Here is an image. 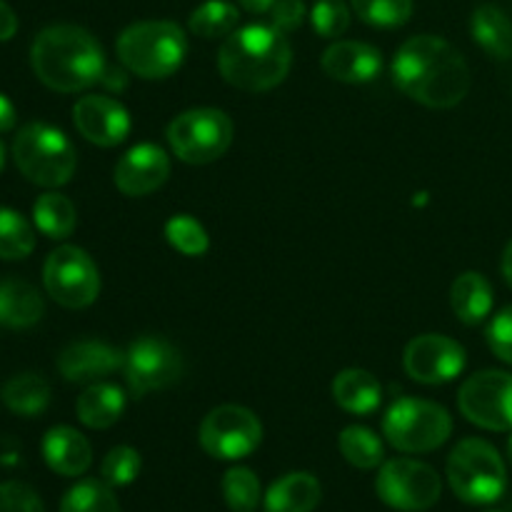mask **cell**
Here are the masks:
<instances>
[{
  "label": "cell",
  "mask_w": 512,
  "mask_h": 512,
  "mask_svg": "<svg viewBox=\"0 0 512 512\" xmlns=\"http://www.w3.org/2000/svg\"><path fill=\"white\" fill-rule=\"evenodd\" d=\"M393 80L415 103L448 110L468 95L470 68L463 53L445 38L413 35L395 53Z\"/></svg>",
  "instance_id": "obj_1"
},
{
  "label": "cell",
  "mask_w": 512,
  "mask_h": 512,
  "mask_svg": "<svg viewBox=\"0 0 512 512\" xmlns=\"http://www.w3.org/2000/svg\"><path fill=\"white\" fill-rule=\"evenodd\" d=\"M30 65L43 85L58 93H80L100 83L105 55L93 33L80 25H48L30 48Z\"/></svg>",
  "instance_id": "obj_2"
},
{
  "label": "cell",
  "mask_w": 512,
  "mask_h": 512,
  "mask_svg": "<svg viewBox=\"0 0 512 512\" xmlns=\"http://www.w3.org/2000/svg\"><path fill=\"white\" fill-rule=\"evenodd\" d=\"M293 48L273 25L253 23L238 28L218 50L220 75L243 93H268L290 73Z\"/></svg>",
  "instance_id": "obj_3"
},
{
  "label": "cell",
  "mask_w": 512,
  "mask_h": 512,
  "mask_svg": "<svg viewBox=\"0 0 512 512\" xmlns=\"http://www.w3.org/2000/svg\"><path fill=\"white\" fill-rule=\"evenodd\" d=\"M118 58L128 73L163 80L178 73L188 55V38L173 20H140L118 35Z\"/></svg>",
  "instance_id": "obj_4"
},
{
  "label": "cell",
  "mask_w": 512,
  "mask_h": 512,
  "mask_svg": "<svg viewBox=\"0 0 512 512\" xmlns=\"http://www.w3.org/2000/svg\"><path fill=\"white\" fill-rule=\"evenodd\" d=\"M13 160L20 173L40 188L70 183L78 165L73 143L63 130L48 123H28L13 140Z\"/></svg>",
  "instance_id": "obj_5"
},
{
  "label": "cell",
  "mask_w": 512,
  "mask_h": 512,
  "mask_svg": "<svg viewBox=\"0 0 512 512\" xmlns=\"http://www.w3.org/2000/svg\"><path fill=\"white\" fill-rule=\"evenodd\" d=\"M448 483L463 503L490 505L503 498L508 470L488 440L465 438L448 458Z\"/></svg>",
  "instance_id": "obj_6"
},
{
  "label": "cell",
  "mask_w": 512,
  "mask_h": 512,
  "mask_svg": "<svg viewBox=\"0 0 512 512\" xmlns=\"http://www.w3.org/2000/svg\"><path fill=\"white\" fill-rule=\"evenodd\" d=\"M453 418L443 405L423 398H398L383 418V435L400 453H433L448 443Z\"/></svg>",
  "instance_id": "obj_7"
},
{
  "label": "cell",
  "mask_w": 512,
  "mask_h": 512,
  "mask_svg": "<svg viewBox=\"0 0 512 512\" xmlns=\"http://www.w3.org/2000/svg\"><path fill=\"white\" fill-rule=\"evenodd\" d=\"M165 135L178 160L188 165H208L228 153L235 125L230 115L218 108H190L170 120Z\"/></svg>",
  "instance_id": "obj_8"
},
{
  "label": "cell",
  "mask_w": 512,
  "mask_h": 512,
  "mask_svg": "<svg viewBox=\"0 0 512 512\" xmlns=\"http://www.w3.org/2000/svg\"><path fill=\"white\" fill-rule=\"evenodd\" d=\"M43 285L50 298L63 308H88L100 293L98 265L78 245H60L45 260Z\"/></svg>",
  "instance_id": "obj_9"
},
{
  "label": "cell",
  "mask_w": 512,
  "mask_h": 512,
  "mask_svg": "<svg viewBox=\"0 0 512 512\" xmlns=\"http://www.w3.org/2000/svg\"><path fill=\"white\" fill-rule=\"evenodd\" d=\"M198 440L210 458L240 460L258 450L263 425L258 415L243 405H220L203 418Z\"/></svg>",
  "instance_id": "obj_10"
},
{
  "label": "cell",
  "mask_w": 512,
  "mask_h": 512,
  "mask_svg": "<svg viewBox=\"0 0 512 512\" xmlns=\"http://www.w3.org/2000/svg\"><path fill=\"white\" fill-rule=\"evenodd\" d=\"M375 490H378V498L388 508L400 512H418L433 508L438 503L443 485H440V475L428 463L395 458L380 468Z\"/></svg>",
  "instance_id": "obj_11"
},
{
  "label": "cell",
  "mask_w": 512,
  "mask_h": 512,
  "mask_svg": "<svg viewBox=\"0 0 512 512\" xmlns=\"http://www.w3.org/2000/svg\"><path fill=\"white\" fill-rule=\"evenodd\" d=\"M125 380L135 398L155 393V390H168L178 383L185 373V363L180 350L170 340L160 335H145L138 338L125 353Z\"/></svg>",
  "instance_id": "obj_12"
},
{
  "label": "cell",
  "mask_w": 512,
  "mask_h": 512,
  "mask_svg": "<svg viewBox=\"0 0 512 512\" xmlns=\"http://www.w3.org/2000/svg\"><path fill=\"white\" fill-rule=\"evenodd\" d=\"M458 408L478 428L512 433V375L505 370L470 375L458 393Z\"/></svg>",
  "instance_id": "obj_13"
},
{
  "label": "cell",
  "mask_w": 512,
  "mask_h": 512,
  "mask_svg": "<svg viewBox=\"0 0 512 512\" xmlns=\"http://www.w3.org/2000/svg\"><path fill=\"white\" fill-rule=\"evenodd\" d=\"M465 348L440 333L418 335L403 353L405 373L423 385H443L458 378L465 368Z\"/></svg>",
  "instance_id": "obj_14"
},
{
  "label": "cell",
  "mask_w": 512,
  "mask_h": 512,
  "mask_svg": "<svg viewBox=\"0 0 512 512\" xmlns=\"http://www.w3.org/2000/svg\"><path fill=\"white\" fill-rule=\"evenodd\" d=\"M73 123L78 133L98 148H115L130 133L128 110L110 95H83L73 105Z\"/></svg>",
  "instance_id": "obj_15"
},
{
  "label": "cell",
  "mask_w": 512,
  "mask_h": 512,
  "mask_svg": "<svg viewBox=\"0 0 512 512\" xmlns=\"http://www.w3.org/2000/svg\"><path fill=\"white\" fill-rule=\"evenodd\" d=\"M170 178V158L160 145H133L115 165V188L128 198H143Z\"/></svg>",
  "instance_id": "obj_16"
},
{
  "label": "cell",
  "mask_w": 512,
  "mask_h": 512,
  "mask_svg": "<svg viewBox=\"0 0 512 512\" xmlns=\"http://www.w3.org/2000/svg\"><path fill=\"white\" fill-rule=\"evenodd\" d=\"M123 363L125 353L103 340H78L58 355V370L68 383H98Z\"/></svg>",
  "instance_id": "obj_17"
},
{
  "label": "cell",
  "mask_w": 512,
  "mask_h": 512,
  "mask_svg": "<svg viewBox=\"0 0 512 512\" xmlns=\"http://www.w3.org/2000/svg\"><path fill=\"white\" fill-rule=\"evenodd\" d=\"M320 65L325 75L338 83H370L383 70V53L360 40H338L325 50Z\"/></svg>",
  "instance_id": "obj_18"
},
{
  "label": "cell",
  "mask_w": 512,
  "mask_h": 512,
  "mask_svg": "<svg viewBox=\"0 0 512 512\" xmlns=\"http://www.w3.org/2000/svg\"><path fill=\"white\" fill-rule=\"evenodd\" d=\"M43 458L53 473L63 478H78L93 463V448L75 428L58 425L50 428L43 438Z\"/></svg>",
  "instance_id": "obj_19"
},
{
  "label": "cell",
  "mask_w": 512,
  "mask_h": 512,
  "mask_svg": "<svg viewBox=\"0 0 512 512\" xmlns=\"http://www.w3.org/2000/svg\"><path fill=\"white\" fill-rule=\"evenodd\" d=\"M333 398L345 413L370 415L383 403V385L368 370L348 368L335 375Z\"/></svg>",
  "instance_id": "obj_20"
},
{
  "label": "cell",
  "mask_w": 512,
  "mask_h": 512,
  "mask_svg": "<svg viewBox=\"0 0 512 512\" xmlns=\"http://www.w3.org/2000/svg\"><path fill=\"white\" fill-rule=\"evenodd\" d=\"M45 313L43 295L18 278L0 280V325L3 328H30Z\"/></svg>",
  "instance_id": "obj_21"
},
{
  "label": "cell",
  "mask_w": 512,
  "mask_h": 512,
  "mask_svg": "<svg viewBox=\"0 0 512 512\" xmlns=\"http://www.w3.org/2000/svg\"><path fill=\"white\" fill-rule=\"evenodd\" d=\"M450 308L463 325H480L493 310V285L475 270L458 275L450 288Z\"/></svg>",
  "instance_id": "obj_22"
},
{
  "label": "cell",
  "mask_w": 512,
  "mask_h": 512,
  "mask_svg": "<svg viewBox=\"0 0 512 512\" xmlns=\"http://www.w3.org/2000/svg\"><path fill=\"white\" fill-rule=\"evenodd\" d=\"M320 483L310 473H288L265 495V512H313L320 503Z\"/></svg>",
  "instance_id": "obj_23"
},
{
  "label": "cell",
  "mask_w": 512,
  "mask_h": 512,
  "mask_svg": "<svg viewBox=\"0 0 512 512\" xmlns=\"http://www.w3.org/2000/svg\"><path fill=\"white\" fill-rule=\"evenodd\" d=\"M125 410V393L118 385L93 383L83 390L75 403L78 420L90 430H108L120 420Z\"/></svg>",
  "instance_id": "obj_24"
},
{
  "label": "cell",
  "mask_w": 512,
  "mask_h": 512,
  "mask_svg": "<svg viewBox=\"0 0 512 512\" xmlns=\"http://www.w3.org/2000/svg\"><path fill=\"white\" fill-rule=\"evenodd\" d=\"M473 40L493 60H512V20L498 5H480L470 18Z\"/></svg>",
  "instance_id": "obj_25"
},
{
  "label": "cell",
  "mask_w": 512,
  "mask_h": 512,
  "mask_svg": "<svg viewBox=\"0 0 512 512\" xmlns=\"http://www.w3.org/2000/svg\"><path fill=\"white\" fill-rule=\"evenodd\" d=\"M3 400L15 415L38 418L50 403V385L38 373H20L5 383Z\"/></svg>",
  "instance_id": "obj_26"
},
{
  "label": "cell",
  "mask_w": 512,
  "mask_h": 512,
  "mask_svg": "<svg viewBox=\"0 0 512 512\" xmlns=\"http://www.w3.org/2000/svg\"><path fill=\"white\" fill-rule=\"evenodd\" d=\"M33 220L40 233L53 240H63L73 235L75 225H78V213L65 195L45 193L35 200Z\"/></svg>",
  "instance_id": "obj_27"
},
{
  "label": "cell",
  "mask_w": 512,
  "mask_h": 512,
  "mask_svg": "<svg viewBox=\"0 0 512 512\" xmlns=\"http://www.w3.org/2000/svg\"><path fill=\"white\" fill-rule=\"evenodd\" d=\"M240 13L233 3L228 0H208V3L198 5L188 20L190 33L198 38L215 40V38H228L230 33L238 30Z\"/></svg>",
  "instance_id": "obj_28"
},
{
  "label": "cell",
  "mask_w": 512,
  "mask_h": 512,
  "mask_svg": "<svg viewBox=\"0 0 512 512\" xmlns=\"http://www.w3.org/2000/svg\"><path fill=\"white\" fill-rule=\"evenodd\" d=\"M338 448L343 453V458L348 460L353 468L360 470H373L383 463V443H380L378 435L370 428H363V425H350L340 433Z\"/></svg>",
  "instance_id": "obj_29"
},
{
  "label": "cell",
  "mask_w": 512,
  "mask_h": 512,
  "mask_svg": "<svg viewBox=\"0 0 512 512\" xmlns=\"http://www.w3.org/2000/svg\"><path fill=\"white\" fill-rule=\"evenodd\" d=\"M60 512H120V505L105 480H80L63 495Z\"/></svg>",
  "instance_id": "obj_30"
},
{
  "label": "cell",
  "mask_w": 512,
  "mask_h": 512,
  "mask_svg": "<svg viewBox=\"0 0 512 512\" xmlns=\"http://www.w3.org/2000/svg\"><path fill=\"white\" fill-rule=\"evenodd\" d=\"M35 233L18 210L0 208V260H23L33 253Z\"/></svg>",
  "instance_id": "obj_31"
},
{
  "label": "cell",
  "mask_w": 512,
  "mask_h": 512,
  "mask_svg": "<svg viewBox=\"0 0 512 512\" xmlns=\"http://www.w3.org/2000/svg\"><path fill=\"white\" fill-rule=\"evenodd\" d=\"M350 5L373 28H400L413 15V0H350Z\"/></svg>",
  "instance_id": "obj_32"
},
{
  "label": "cell",
  "mask_w": 512,
  "mask_h": 512,
  "mask_svg": "<svg viewBox=\"0 0 512 512\" xmlns=\"http://www.w3.org/2000/svg\"><path fill=\"white\" fill-rule=\"evenodd\" d=\"M165 238L173 245L178 253L188 255V258H200V255L208 253L210 238L205 233L203 223L193 218V215H173V218L165 223Z\"/></svg>",
  "instance_id": "obj_33"
},
{
  "label": "cell",
  "mask_w": 512,
  "mask_h": 512,
  "mask_svg": "<svg viewBox=\"0 0 512 512\" xmlns=\"http://www.w3.org/2000/svg\"><path fill=\"white\" fill-rule=\"evenodd\" d=\"M223 498L233 512H253L260 503V480L250 468H230L223 475Z\"/></svg>",
  "instance_id": "obj_34"
},
{
  "label": "cell",
  "mask_w": 512,
  "mask_h": 512,
  "mask_svg": "<svg viewBox=\"0 0 512 512\" xmlns=\"http://www.w3.org/2000/svg\"><path fill=\"white\" fill-rule=\"evenodd\" d=\"M140 465H143V460H140L138 450L130 448V445H118L103 458L100 475L110 488H125L140 475Z\"/></svg>",
  "instance_id": "obj_35"
},
{
  "label": "cell",
  "mask_w": 512,
  "mask_h": 512,
  "mask_svg": "<svg viewBox=\"0 0 512 512\" xmlns=\"http://www.w3.org/2000/svg\"><path fill=\"white\" fill-rule=\"evenodd\" d=\"M310 23L320 38H340L350 28V8L343 0H318L310 10Z\"/></svg>",
  "instance_id": "obj_36"
},
{
  "label": "cell",
  "mask_w": 512,
  "mask_h": 512,
  "mask_svg": "<svg viewBox=\"0 0 512 512\" xmlns=\"http://www.w3.org/2000/svg\"><path fill=\"white\" fill-rule=\"evenodd\" d=\"M0 512H45V508L30 485L10 480L0 483Z\"/></svg>",
  "instance_id": "obj_37"
},
{
  "label": "cell",
  "mask_w": 512,
  "mask_h": 512,
  "mask_svg": "<svg viewBox=\"0 0 512 512\" xmlns=\"http://www.w3.org/2000/svg\"><path fill=\"white\" fill-rule=\"evenodd\" d=\"M488 345L503 363L512 365V305L500 310L488 325Z\"/></svg>",
  "instance_id": "obj_38"
},
{
  "label": "cell",
  "mask_w": 512,
  "mask_h": 512,
  "mask_svg": "<svg viewBox=\"0 0 512 512\" xmlns=\"http://www.w3.org/2000/svg\"><path fill=\"white\" fill-rule=\"evenodd\" d=\"M305 3L303 0H278V3L273 5V10H270V18H273V28H278L280 33H293V30H298L300 25H303L305 20Z\"/></svg>",
  "instance_id": "obj_39"
},
{
  "label": "cell",
  "mask_w": 512,
  "mask_h": 512,
  "mask_svg": "<svg viewBox=\"0 0 512 512\" xmlns=\"http://www.w3.org/2000/svg\"><path fill=\"white\" fill-rule=\"evenodd\" d=\"M18 33V15L5 0H0V40H10Z\"/></svg>",
  "instance_id": "obj_40"
},
{
  "label": "cell",
  "mask_w": 512,
  "mask_h": 512,
  "mask_svg": "<svg viewBox=\"0 0 512 512\" xmlns=\"http://www.w3.org/2000/svg\"><path fill=\"white\" fill-rule=\"evenodd\" d=\"M100 83H103L110 93H120V90L128 88V70L110 68V65H105V73H103V78H100Z\"/></svg>",
  "instance_id": "obj_41"
},
{
  "label": "cell",
  "mask_w": 512,
  "mask_h": 512,
  "mask_svg": "<svg viewBox=\"0 0 512 512\" xmlns=\"http://www.w3.org/2000/svg\"><path fill=\"white\" fill-rule=\"evenodd\" d=\"M15 125V108L3 93H0V133H8Z\"/></svg>",
  "instance_id": "obj_42"
},
{
  "label": "cell",
  "mask_w": 512,
  "mask_h": 512,
  "mask_svg": "<svg viewBox=\"0 0 512 512\" xmlns=\"http://www.w3.org/2000/svg\"><path fill=\"white\" fill-rule=\"evenodd\" d=\"M238 3L243 5L248 13L263 15V13H270V10H273V5L278 3V0H238Z\"/></svg>",
  "instance_id": "obj_43"
},
{
  "label": "cell",
  "mask_w": 512,
  "mask_h": 512,
  "mask_svg": "<svg viewBox=\"0 0 512 512\" xmlns=\"http://www.w3.org/2000/svg\"><path fill=\"white\" fill-rule=\"evenodd\" d=\"M503 278H505V283H508L512 288V240H510L508 248H505V253H503Z\"/></svg>",
  "instance_id": "obj_44"
},
{
  "label": "cell",
  "mask_w": 512,
  "mask_h": 512,
  "mask_svg": "<svg viewBox=\"0 0 512 512\" xmlns=\"http://www.w3.org/2000/svg\"><path fill=\"white\" fill-rule=\"evenodd\" d=\"M3 165H5V148L3 143H0V170H3Z\"/></svg>",
  "instance_id": "obj_45"
},
{
  "label": "cell",
  "mask_w": 512,
  "mask_h": 512,
  "mask_svg": "<svg viewBox=\"0 0 512 512\" xmlns=\"http://www.w3.org/2000/svg\"><path fill=\"white\" fill-rule=\"evenodd\" d=\"M508 460H510V465H512V435H510V440H508Z\"/></svg>",
  "instance_id": "obj_46"
}]
</instances>
